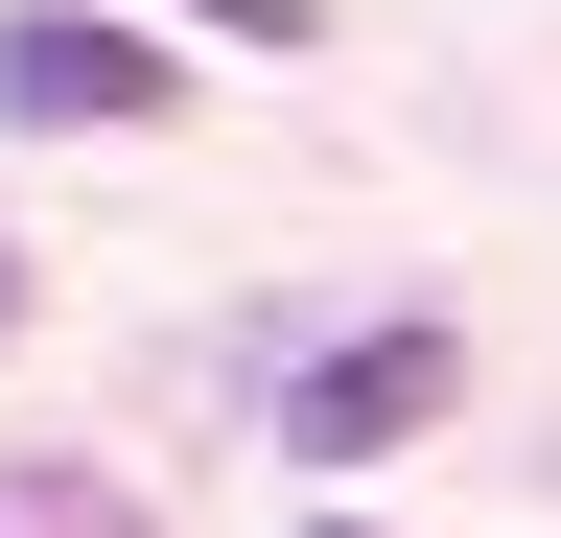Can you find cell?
<instances>
[{
	"mask_svg": "<svg viewBox=\"0 0 561 538\" xmlns=\"http://www.w3.org/2000/svg\"><path fill=\"white\" fill-rule=\"evenodd\" d=\"M445 398H468V352H445V328H351V352H305V375H280V445H305V468H398Z\"/></svg>",
	"mask_w": 561,
	"mask_h": 538,
	"instance_id": "6da1fadb",
	"label": "cell"
},
{
	"mask_svg": "<svg viewBox=\"0 0 561 538\" xmlns=\"http://www.w3.org/2000/svg\"><path fill=\"white\" fill-rule=\"evenodd\" d=\"M187 94V47H140L117 0H24V24H0V117H24V141H70V117H164Z\"/></svg>",
	"mask_w": 561,
	"mask_h": 538,
	"instance_id": "7a4b0ae2",
	"label": "cell"
},
{
	"mask_svg": "<svg viewBox=\"0 0 561 538\" xmlns=\"http://www.w3.org/2000/svg\"><path fill=\"white\" fill-rule=\"evenodd\" d=\"M187 24H210V47H305V0H187Z\"/></svg>",
	"mask_w": 561,
	"mask_h": 538,
	"instance_id": "3957f363",
	"label": "cell"
},
{
	"mask_svg": "<svg viewBox=\"0 0 561 538\" xmlns=\"http://www.w3.org/2000/svg\"><path fill=\"white\" fill-rule=\"evenodd\" d=\"M0 328H24V257H0Z\"/></svg>",
	"mask_w": 561,
	"mask_h": 538,
	"instance_id": "277c9868",
	"label": "cell"
}]
</instances>
